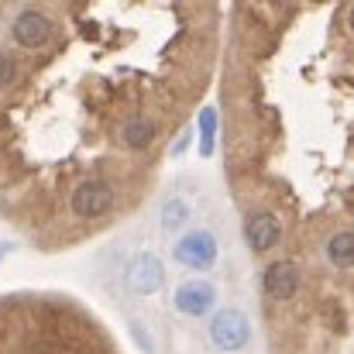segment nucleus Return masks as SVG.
I'll return each mask as SVG.
<instances>
[{
    "label": "nucleus",
    "instance_id": "nucleus-1",
    "mask_svg": "<svg viewBox=\"0 0 354 354\" xmlns=\"http://www.w3.org/2000/svg\"><path fill=\"white\" fill-rule=\"evenodd\" d=\"M118 203V189L107 179H83L73 193H69V210L80 221H97L104 214H111Z\"/></svg>",
    "mask_w": 354,
    "mask_h": 354
},
{
    "label": "nucleus",
    "instance_id": "nucleus-3",
    "mask_svg": "<svg viewBox=\"0 0 354 354\" xmlns=\"http://www.w3.org/2000/svg\"><path fill=\"white\" fill-rule=\"evenodd\" d=\"M217 258V241L210 231H189L176 244V261L186 268H210Z\"/></svg>",
    "mask_w": 354,
    "mask_h": 354
},
{
    "label": "nucleus",
    "instance_id": "nucleus-13",
    "mask_svg": "<svg viewBox=\"0 0 354 354\" xmlns=\"http://www.w3.org/2000/svg\"><path fill=\"white\" fill-rule=\"evenodd\" d=\"M348 21H351V31H354V7L348 10Z\"/></svg>",
    "mask_w": 354,
    "mask_h": 354
},
{
    "label": "nucleus",
    "instance_id": "nucleus-6",
    "mask_svg": "<svg viewBox=\"0 0 354 354\" xmlns=\"http://www.w3.org/2000/svg\"><path fill=\"white\" fill-rule=\"evenodd\" d=\"M299 289V268L292 261H272L265 268V292L272 299H292Z\"/></svg>",
    "mask_w": 354,
    "mask_h": 354
},
{
    "label": "nucleus",
    "instance_id": "nucleus-10",
    "mask_svg": "<svg viewBox=\"0 0 354 354\" xmlns=\"http://www.w3.org/2000/svg\"><path fill=\"white\" fill-rule=\"evenodd\" d=\"M200 127H203V148H200V151H203V155H210V151H214V127H217V114H214V111H203V114H200Z\"/></svg>",
    "mask_w": 354,
    "mask_h": 354
},
{
    "label": "nucleus",
    "instance_id": "nucleus-5",
    "mask_svg": "<svg viewBox=\"0 0 354 354\" xmlns=\"http://www.w3.org/2000/svg\"><path fill=\"white\" fill-rule=\"evenodd\" d=\"M214 299H217V292H214V286L203 282V279H193V282H186V286L176 289V306H179V313H186V317H203V313L214 306Z\"/></svg>",
    "mask_w": 354,
    "mask_h": 354
},
{
    "label": "nucleus",
    "instance_id": "nucleus-9",
    "mask_svg": "<svg viewBox=\"0 0 354 354\" xmlns=\"http://www.w3.org/2000/svg\"><path fill=\"white\" fill-rule=\"evenodd\" d=\"M327 258L341 268H351L354 265V231H341V234L330 237L327 244Z\"/></svg>",
    "mask_w": 354,
    "mask_h": 354
},
{
    "label": "nucleus",
    "instance_id": "nucleus-4",
    "mask_svg": "<svg viewBox=\"0 0 354 354\" xmlns=\"http://www.w3.org/2000/svg\"><path fill=\"white\" fill-rule=\"evenodd\" d=\"M10 35H14V41H17L21 48H41V45L55 35V28H52V21H48L41 10H21V14L14 17Z\"/></svg>",
    "mask_w": 354,
    "mask_h": 354
},
{
    "label": "nucleus",
    "instance_id": "nucleus-8",
    "mask_svg": "<svg viewBox=\"0 0 354 354\" xmlns=\"http://www.w3.org/2000/svg\"><path fill=\"white\" fill-rule=\"evenodd\" d=\"M244 234H248V244L254 248V251H268L275 241H279V221L272 217V214H254V217H248V227H244Z\"/></svg>",
    "mask_w": 354,
    "mask_h": 354
},
{
    "label": "nucleus",
    "instance_id": "nucleus-12",
    "mask_svg": "<svg viewBox=\"0 0 354 354\" xmlns=\"http://www.w3.org/2000/svg\"><path fill=\"white\" fill-rule=\"evenodd\" d=\"M10 80H14V59L0 52V90H3V86H7Z\"/></svg>",
    "mask_w": 354,
    "mask_h": 354
},
{
    "label": "nucleus",
    "instance_id": "nucleus-2",
    "mask_svg": "<svg viewBox=\"0 0 354 354\" xmlns=\"http://www.w3.org/2000/svg\"><path fill=\"white\" fill-rule=\"evenodd\" d=\"M248 334H251V327H248V320H244L241 310H221V313L210 320V341H214L221 351L244 348V344H248Z\"/></svg>",
    "mask_w": 354,
    "mask_h": 354
},
{
    "label": "nucleus",
    "instance_id": "nucleus-11",
    "mask_svg": "<svg viewBox=\"0 0 354 354\" xmlns=\"http://www.w3.org/2000/svg\"><path fill=\"white\" fill-rule=\"evenodd\" d=\"M183 221H186V207H183L179 200H169V203H165V210H162V224L176 227V224H183Z\"/></svg>",
    "mask_w": 354,
    "mask_h": 354
},
{
    "label": "nucleus",
    "instance_id": "nucleus-7",
    "mask_svg": "<svg viewBox=\"0 0 354 354\" xmlns=\"http://www.w3.org/2000/svg\"><path fill=\"white\" fill-rule=\"evenodd\" d=\"M127 286H131L134 292H145V296L162 286V265H158V258H155L151 251H145V254H138V258L131 261V268H127Z\"/></svg>",
    "mask_w": 354,
    "mask_h": 354
}]
</instances>
